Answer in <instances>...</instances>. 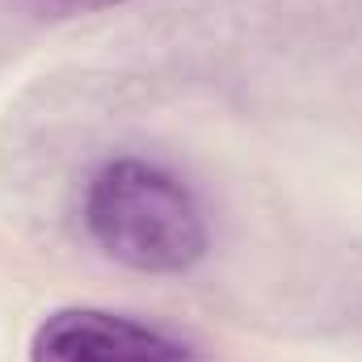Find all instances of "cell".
Wrapping results in <instances>:
<instances>
[{
    "instance_id": "2",
    "label": "cell",
    "mask_w": 362,
    "mask_h": 362,
    "mask_svg": "<svg viewBox=\"0 0 362 362\" xmlns=\"http://www.w3.org/2000/svg\"><path fill=\"white\" fill-rule=\"evenodd\" d=\"M30 362H198L194 350L135 316L105 308H59L34 337Z\"/></svg>"
},
{
    "instance_id": "3",
    "label": "cell",
    "mask_w": 362,
    "mask_h": 362,
    "mask_svg": "<svg viewBox=\"0 0 362 362\" xmlns=\"http://www.w3.org/2000/svg\"><path fill=\"white\" fill-rule=\"evenodd\" d=\"M34 17H47V21H64V17H85V13H101V8H114V4H127V0H21Z\"/></svg>"
},
{
    "instance_id": "1",
    "label": "cell",
    "mask_w": 362,
    "mask_h": 362,
    "mask_svg": "<svg viewBox=\"0 0 362 362\" xmlns=\"http://www.w3.org/2000/svg\"><path fill=\"white\" fill-rule=\"evenodd\" d=\"M81 219L110 262L139 274H189L211 245L189 185L139 156L105 160L93 173Z\"/></svg>"
}]
</instances>
